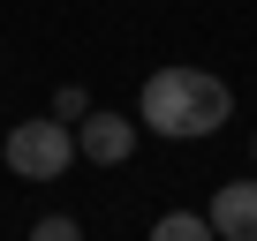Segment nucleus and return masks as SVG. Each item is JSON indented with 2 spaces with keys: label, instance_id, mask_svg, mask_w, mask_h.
I'll list each match as a JSON object with an SVG mask.
<instances>
[{
  "label": "nucleus",
  "instance_id": "20e7f679",
  "mask_svg": "<svg viewBox=\"0 0 257 241\" xmlns=\"http://www.w3.org/2000/svg\"><path fill=\"white\" fill-rule=\"evenodd\" d=\"M204 218L219 226V241H257V181L212 188V211H204Z\"/></svg>",
  "mask_w": 257,
  "mask_h": 241
},
{
  "label": "nucleus",
  "instance_id": "f03ea898",
  "mask_svg": "<svg viewBox=\"0 0 257 241\" xmlns=\"http://www.w3.org/2000/svg\"><path fill=\"white\" fill-rule=\"evenodd\" d=\"M68 158H76V128L68 120H16L8 128V174L16 181H61L68 174Z\"/></svg>",
  "mask_w": 257,
  "mask_h": 241
},
{
  "label": "nucleus",
  "instance_id": "7ed1b4c3",
  "mask_svg": "<svg viewBox=\"0 0 257 241\" xmlns=\"http://www.w3.org/2000/svg\"><path fill=\"white\" fill-rule=\"evenodd\" d=\"M137 136H144V120L128 128V113H83L76 120V158H91V166H121L128 151H137Z\"/></svg>",
  "mask_w": 257,
  "mask_h": 241
},
{
  "label": "nucleus",
  "instance_id": "f257e3e1",
  "mask_svg": "<svg viewBox=\"0 0 257 241\" xmlns=\"http://www.w3.org/2000/svg\"><path fill=\"white\" fill-rule=\"evenodd\" d=\"M227 113H234V90L212 76V68H152L144 76V98H137V120L152 136H219L227 128Z\"/></svg>",
  "mask_w": 257,
  "mask_h": 241
},
{
  "label": "nucleus",
  "instance_id": "423d86ee",
  "mask_svg": "<svg viewBox=\"0 0 257 241\" xmlns=\"http://www.w3.org/2000/svg\"><path fill=\"white\" fill-rule=\"evenodd\" d=\"M83 113H91V90H83V83H61V90H53V120H68V128H76Z\"/></svg>",
  "mask_w": 257,
  "mask_h": 241
},
{
  "label": "nucleus",
  "instance_id": "0eeeda50",
  "mask_svg": "<svg viewBox=\"0 0 257 241\" xmlns=\"http://www.w3.org/2000/svg\"><path fill=\"white\" fill-rule=\"evenodd\" d=\"M31 241H83V226H76L68 211H46V218L31 226Z\"/></svg>",
  "mask_w": 257,
  "mask_h": 241
},
{
  "label": "nucleus",
  "instance_id": "39448f33",
  "mask_svg": "<svg viewBox=\"0 0 257 241\" xmlns=\"http://www.w3.org/2000/svg\"><path fill=\"white\" fill-rule=\"evenodd\" d=\"M152 241H219V226H212L204 211H167V218L152 226Z\"/></svg>",
  "mask_w": 257,
  "mask_h": 241
}]
</instances>
